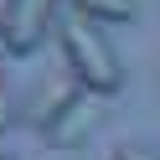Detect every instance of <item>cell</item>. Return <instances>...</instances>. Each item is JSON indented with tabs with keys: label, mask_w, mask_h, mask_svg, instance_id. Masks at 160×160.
<instances>
[{
	"label": "cell",
	"mask_w": 160,
	"mask_h": 160,
	"mask_svg": "<svg viewBox=\"0 0 160 160\" xmlns=\"http://www.w3.org/2000/svg\"><path fill=\"white\" fill-rule=\"evenodd\" d=\"M114 160H160V155H155V150H145V145H119Z\"/></svg>",
	"instance_id": "52a82bcc"
},
{
	"label": "cell",
	"mask_w": 160,
	"mask_h": 160,
	"mask_svg": "<svg viewBox=\"0 0 160 160\" xmlns=\"http://www.w3.org/2000/svg\"><path fill=\"white\" fill-rule=\"evenodd\" d=\"M83 124H88V98H83V103H78V108H67V114L57 119L52 129H47V139H52V145H57V139H62V145H67V139H72L78 129H83Z\"/></svg>",
	"instance_id": "5b68a950"
},
{
	"label": "cell",
	"mask_w": 160,
	"mask_h": 160,
	"mask_svg": "<svg viewBox=\"0 0 160 160\" xmlns=\"http://www.w3.org/2000/svg\"><path fill=\"white\" fill-rule=\"evenodd\" d=\"M83 93H88V88L78 83V78H42V83L31 88V98H26V119L42 124V129H52L67 108L83 103Z\"/></svg>",
	"instance_id": "3957f363"
},
{
	"label": "cell",
	"mask_w": 160,
	"mask_h": 160,
	"mask_svg": "<svg viewBox=\"0 0 160 160\" xmlns=\"http://www.w3.org/2000/svg\"><path fill=\"white\" fill-rule=\"evenodd\" d=\"M62 52H67V72L88 88V93L108 98L124 88V67H119L114 42L103 36V26L83 11H67L62 16Z\"/></svg>",
	"instance_id": "6da1fadb"
},
{
	"label": "cell",
	"mask_w": 160,
	"mask_h": 160,
	"mask_svg": "<svg viewBox=\"0 0 160 160\" xmlns=\"http://www.w3.org/2000/svg\"><path fill=\"white\" fill-rule=\"evenodd\" d=\"M0 21H5V5H0Z\"/></svg>",
	"instance_id": "ba28073f"
},
{
	"label": "cell",
	"mask_w": 160,
	"mask_h": 160,
	"mask_svg": "<svg viewBox=\"0 0 160 160\" xmlns=\"http://www.w3.org/2000/svg\"><path fill=\"white\" fill-rule=\"evenodd\" d=\"M16 124V103H11V83H5V62H0V134Z\"/></svg>",
	"instance_id": "8992f818"
},
{
	"label": "cell",
	"mask_w": 160,
	"mask_h": 160,
	"mask_svg": "<svg viewBox=\"0 0 160 160\" xmlns=\"http://www.w3.org/2000/svg\"><path fill=\"white\" fill-rule=\"evenodd\" d=\"M62 0H5V21H0V42L11 57H31L57 26Z\"/></svg>",
	"instance_id": "7a4b0ae2"
},
{
	"label": "cell",
	"mask_w": 160,
	"mask_h": 160,
	"mask_svg": "<svg viewBox=\"0 0 160 160\" xmlns=\"http://www.w3.org/2000/svg\"><path fill=\"white\" fill-rule=\"evenodd\" d=\"M72 11L93 16L98 26H114V21H129L134 16V0H72Z\"/></svg>",
	"instance_id": "277c9868"
},
{
	"label": "cell",
	"mask_w": 160,
	"mask_h": 160,
	"mask_svg": "<svg viewBox=\"0 0 160 160\" xmlns=\"http://www.w3.org/2000/svg\"><path fill=\"white\" fill-rule=\"evenodd\" d=\"M0 160H11V155H0Z\"/></svg>",
	"instance_id": "9c48e42d"
}]
</instances>
